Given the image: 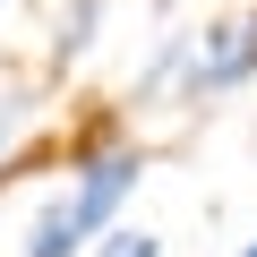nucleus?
<instances>
[{
  "label": "nucleus",
  "instance_id": "f03ea898",
  "mask_svg": "<svg viewBox=\"0 0 257 257\" xmlns=\"http://www.w3.org/2000/svg\"><path fill=\"white\" fill-rule=\"evenodd\" d=\"M172 69L189 77V103H206V94L240 86V77L257 69V18H240V26H214V35H189V43H172Z\"/></svg>",
  "mask_w": 257,
  "mask_h": 257
},
{
  "label": "nucleus",
  "instance_id": "423d86ee",
  "mask_svg": "<svg viewBox=\"0 0 257 257\" xmlns=\"http://www.w3.org/2000/svg\"><path fill=\"white\" fill-rule=\"evenodd\" d=\"M240 257H257V240H248V248H240Z\"/></svg>",
  "mask_w": 257,
  "mask_h": 257
},
{
  "label": "nucleus",
  "instance_id": "39448f33",
  "mask_svg": "<svg viewBox=\"0 0 257 257\" xmlns=\"http://www.w3.org/2000/svg\"><path fill=\"white\" fill-rule=\"evenodd\" d=\"M18 120H26V94L9 86V94H0V155H9V138H18Z\"/></svg>",
  "mask_w": 257,
  "mask_h": 257
},
{
  "label": "nucleus",
  "instance_id": "f257e3e1",
  "mask_svg": "<svg viewBox=\"0 0 257 257\" xmlns=\"http://www.w3.org/2000/svg\"><path fill=\"white\" fill-rule=\"evenodd\" d=\"M146 180V155H128V146H111V155H94L43 214H35V231H26V257H69V248H86L94 231H111V214L128 206V189Z\"/></svg>",
  "mask_w": 257,
  "mask_h": 257
},
{
  "label": "nucleus",
  "instance_id": "20e7f679",
  "mask_svg": "<svg viewBox=\"0 0 257 257\" xmlns=\"http://www.w3.org/2000/svg\"><path fill=\"white\" fill-rule=\"evenodd\" d=\"M94 257H163V240H155V231H103Z\"/></svg>",
  "mask_w": 257,
  "mask_h": 257
},
{
  "label": "nucleus",
  "instance_id": "7ed1b4c3",
  "mask_svg": "<svg viewBox=\"0 0 257 257\" xmlns=\"http://www.w3.org/2000/svg\"><path fill=\"white\" fill-rule=\"evenodd\" d=\"M94 18H103V0H77V9H69V18H60V60H69V52H86V43H94Z\"/></svg>",
  "mask_w": 257,
  "mask_h": 257
}]
</instances>
